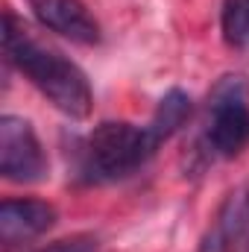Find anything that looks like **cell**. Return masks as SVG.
<instances>
[{
	"instance_id": "obj_7",
	"label": "cell",
	"mask_w": 249,
	"mask_h": 252,
	"mask_svg": "<svg viewBox=\"0 0 249 252\" xmlns=\"http://www.w3.org/2000/svg\"><path fill=\"white\" fill-rule=\"evenodd\" d=\"M249 223V193L247 190H238L226 199V205L220 208L211 232L205 235L202 241V250L199 252H226L235 241L238 235L244 232V226Z\"/></svg>"
},
{
	"instance_id": "obj_1",
	"label": "cell",
	"mask_w": 249,
	"mask_h": 252,
	"mask_svg": "<svg viewBox=\"0 0 249 252\" xmlns=\"http://www.w3.org/2000/svg\"><path fill=\"white\" fill-rule=\"evenodd\" d=\"M3 50L6 59L15 64L62 115L88 118L91 112V85L79 64L64 59L53 47H44L30 35V30L12 15H3Z\"/></svg>"
},
{
	"instance_id": "obj_4",
	"label": "cell",
	"mask_w": 249,
	"mask_h": 252,
	"mask_svg": "<svg viewBox=\"0 0 249 252\" xmlns=\"http://www.w3.org/2000/svg\"><path fill=\"white\" fill-rule=\"evenodd\" d=\"M0 173L9 182H38L47 173V156L35 129L24 118H0Z\"/></svg>"
},
{
	"instance_id": "obj_2",
	"label": "cell",
	"mask_w": 249,
	"mask_h": 252,
	"mask_svg": "<svg viewBox=\"0 0 249 252\" xmlns=\"http://www.w3.org/2000/svg\"><path fill=\"white\" fill-rule=\"evenodd\" d=\"M161 144L150 126H132L124 121H106L94 126L82 153V173L88 182L124 179L153 158Z\"/></svg>"
},
{
	"instance_id": "obj_5",
	"label": "cell",
	"mask_w": 249,
	"mask_h": 252,
	"mask_svg": "<svg viewBox=\"0 0 249 252\" xmlns=\"http://www.w3.org/2000/svg\"><path fill=\"white\" fill-rule=\"evenodd\" d=\"M38 24L59 32L76 44H97L100 41V24L85 9L82 0H27Z\"/></svg>"
},
{
	"instance_id": "obj_8",
	"label": "cell",
	"mask_w": 249,
	"mask_h": 252,
	"mask_svg": "<svg viewBox=\"0 0 249 252\" xmlns=\"http://www.w3.org/2000/svg\"><path fill=\"white\" fill-rule=\"evenodd\" d=\"M187 115H190V97L185 91L173 88L161 97V103H158V109L150 121V132L156 135L158 144H164L173 132H179V126L187 121Z\"/></svg>"
},
{
	"instance_id": "obj_3",
	"label": "cell",
	"mask_w": 249,
	"mask_h": 252,
	"mask_svg": "<svg viewBox=\"0 0 249 252\" xmlns=\"http://www.w3.org/2000/svg\"><path fill=\"white\" fill-rule=\"evenodd\" d=\"M249 141V97L247 85L238 76H229L217 85L211 97L208 118V144L220 156H235Z\"/></svg>"
},
{
	"instance_id": "obj_10",
	"label": "cell",
	"mask_w": 249,
	"mask_h": 252,
	"mask_svg": "<svg viewBox=\"0 0 249 252\" xmlns=\"http://www.w3.org/2000/svg\"><path fill=\"white\" fill-rule=\"evenodd\" d=\"M35 252H97V238L94 235H73V238L53 241Z\"/></svg>"
},
{
	"instance_id": "obj_6",
	"label": "cell",
	"mask_w": 249,
	"mask_h": 252,
	"mask_svg": "<svg viewBox=\"0 0 249 252\" xmlns=\"http://www.w3.org/2000/svg\"><path fill=\"white\" fill-rule=\"evenodd\" d=\"M56 223V208L41 199H3L0 205V241L6 247L27 244L44 235Z\"/></svg>"
},
{
	"instance_id": "obj_9",
	"label": "cell",
	"mask_w": 249,
	"mask_h": 252,
	"mask_svg": "<svg viewBox=\"0 0 249 252\" xmlns=\"http://www.w3.org/2000/svg\"><path fill=\"white\" fill-rule=\"evenodd\" d=\"M223 35L232 47H249V0L223 3Z\"/></svg>"
}]
</instances>
